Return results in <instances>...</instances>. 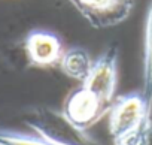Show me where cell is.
Here are the masks:
<instances>
[{
	"instance_id": "obj_2",
	"label": "cell",
	"mask_w": 152,
	"mask_h": 145,
	"mask_svg": "<svg viewBox=\"0 0 152 145\" xmlns=\"http://www.w3.org/2000/svg\"><path fill=\"white\" fill-rule=\"evenodd\" d=\"M107 108L84 85L73 90L64 99L61 114L76 129L87 132L102 117L107 114Z\"/></svg>"
},
{
	"instance_id": "obj_9",
	"label": "cell",
	"mask_w": 152,
	"mask_h": 145,
	"mask_svg": "<svg viewBox=\"0 0 152 145\" xmlns=\"http://www.w3.org/2000/svg\"><path fill=\"white\" fill-rule=\"evenodd\" d=\"M143 145H152V124H151V129H149V132H148V136H146Z\"/></svg>"
},
{
	"instance_id": "obj_5",
	"label": "cell",
	"mask_w": 152,
	"mask_h": 145,
	"mask_svg": "<svg viewBox=\"0 0 152 145\" xmlns=\"http://www.w3.org/2000/svg\"><path fill=\"white\" fill-rule=\"evenodd\" d=\"M76 3L93 26L107 27L128 15L133 0H76Z\"/></svg>"
},
{
	"instance_id": "obj_8",
	"label": "cell",
	"mask_w": 152,
	"mask_h": 145,
	"mask_svg": "<svg viewBox=\"0 0 152 145\" xmlns=\"http://www.w3.org/2000/svg\"><path fill=\"white\" fill-rule=\"evenodd\" d=\"M0 145H58V144L48 141L37 133L27 135L11 129H0Z\"/></svg>"
},
{
	"instance_id": "obj_4",
	"label": "cell",
	"mask_w": 152,
	"mask_h": 145,
	"mask_svg": "<svg viewBox=\"0 0 152 145\" xmlns=\"http://www.w3.org/2000/svg\"><path fill=\"white\" fill-rule=\"evenodd\" d=\"M24 49L30 66L40 69L58 66L64 52L60 38L45 30L31 32L26 39Z\"/></svg>"
},
{
	"instance_id": "obj_6",
	"label": "cell",
	"mask_w": 152,
	"mask_h": 145,
	"mask_svg": "<svg viewBox=\"0 0 152 145\" xmlns=\"http://www.w3.org/2000/svg\"><path fill=\"white\" fill-rule=\"evenodd\" d=\"M93 64L94 61L91 55L84 48L75 46L63 52L58 67L67 78L82 84L88 78L90 72L93 69Z\"/></svg>"
},
{
	"instance_id": "obj_3",
	"label": "cell",
	"mask_w": 152,
	"mask_h": 145,
	"mask_svg": "<svg viewBox=\"0 0 152 145\" xmlns=\"http://www.w3.org/2000/svg\"><path fill=\"white\" fill-rule=\"evenodd\" d=\"M90 90L107 109L116 99L118 87V58L115 51H107L100 55L90 72L88 78L81 84Z\"/></svg>"
},
{
	"instance_id": "obj_1",
	"label": "cell",
	"mask_w": 152,
	"mask_h": 145,
	"mask_svg": "<svg viewBox=\"0 0 152 145\" xmlns=\"http://www.w3.org/2000/svg\"><path fill=\"white\" fill-rule=\"evenodd\" d=\"M152 105L140 93L113 100L107 111V129L112 145H143L152 124Z\"/></svg>"
},
{
	"instance_id": "obj_7",
	"label": "cell",
	"mask_w": 152,
	"mask_h": 145,
	"mask_svg": "<svg viewBox=\"0 0 152 145\" xmlns=\"http://www.w3.org/2000/svg\"><path fill=\"white\" fill-rule=\"evenodd\" d=\"M142 94L152 105V5L148 14L146 38H145V60H143V90Z\"/></svg>"
}]
</instances>
